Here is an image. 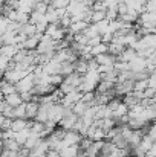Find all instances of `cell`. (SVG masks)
Masks as SVG:
<instances>
[{
    "instance_id": "1",
    "label": "cell",
    "mask_w": 156,
    "mask_h": 157,
    "mask_svg": "<svg viewBox=\"0 0 156 157\" xmlns=\"http://www.w3.org/2000/svg\"><path fill=\"white\" fill-rule=\"evenodd\" d=\"M113 92H115V96H116V98H124V96H127L129 93L135 92V81H133V79L119 81V82L115 84Z\"/></svg>"
},
{
    "instance_id": "2",
    "label": "cell",
    "mask_w": 156,
    "mask_h": 157,
    "mask_svg": "<svg viewBox=\"0 0 156 157\" xmlns=\"http://www.w3.org/2000/svg\"><path fill=\"white\" fill-rule=\"evenodd\" d=\"M35 84H37V76H35L34 73H29V75L25 76L20 82H17L15 87H17V92H18V93H28V92H32V90H34Z\"/></svg>"
},
{
    "instance_id": "3",
    "label": "cell",
    "mask_w": 156,
    "mask_h": 157,
    "mask_svg": "<svg viewBox=\"0 0 156 157\" xmlns=\"http://www.w3.org/2000/svg\"><path fill=\"white\" fill-rule=\"evenodd\" d=\"M45 34H46V35H49L54 41L60 43V41H63V40L66 38V35H67V29L61 28V26L57 23V25H49Z\"/></svg>"
},
{
    "instance_id": "4",
    "label": "cell",
    "mask_w": 156,
    "mask_h": 157,
    "mask_svg": "<svg viewBox=\"0 0 156 157\" xmlns=\"http://www.w3.org/2000/svg\"><path fill=\"white\" fill-rule=\"evenodd\" d=\"M84 136H81L77 130H69V131H66V134H64V139H63V144H64V148H67V147H75V145H80V142H81V139H83Z\"/></svg>"
},
{
    "instance_id": "5",
    "label": "cell",
    "mask_w": 156,
    "mask_h": 157,
    "mask_svg": "<svg viewBox=\"0 0 156 157\" xmlns=\"http://www.w3.org/2000/svg\"><path fill=\"white\" fill-rule=\"evenodd\" d=\"M83 95H84L83 92H80V90H74V92H70V93H67V95L63 96L61 104L64 105V107H67V108H72L77 102H80V101L83 99Z\"/></svg>"
},
{
    "instance_id": "6",
    "label": "cell",
    "mask_w": 156,
    "mask_h": 157,
    "mask_svg": "<svg viewBox=\"0 0 156 157\" xmlns=\"http://www.w3.org/2000/svg\"><path fill=\"white\" fill-rule=\"evenodd\" d=\"M29 72H25V70H18V69H14V70H8L6 73H3V79L5 81H9L12 84H17L20 82L25 76H28Z\"/></svg>"
},
{
    "instance_id": "7",
    "label": "cell",
    "mask_w": 156,
    "mask_h": 157,
    "mask_svg": "<svg viewBox=\"0 0 156 157\" xmlns=\"http://www.w3.org/2000/svg\"><path fill=\"white\" fill-rule=\"evenodd\" d=\"M78 121H80V117L72 111V113L66 114V116L61 119V122L58 124V127L63 128V130H66V131H69V130H75V125L78 124Z\"/></svg>"
},
{
    "instance_id": "8",
    "label": "cell",
    "mask_w": 156,
    "mask_h": 157,
    "mask_svg": "<svg viewBox=\"0 0 156 157\" xmlns=\"http://www.w3.org/2000/svg\"><path fill=\"white\" fill-rule=\"evenodd\" d=\"M86 137H89V139H90V140H94V142H103L104 139L107 137V133H106L104 130H101L100 127L92 125Z\"/></svg>"
},
{
    "instance_id": "9",
    "label": "cell",
    "mask_w": 156,
    "mask_h": 157,
    "mask_svg": "<svg viewBox=\"0 0 156 157\" xmlns=\"http://www.w3.org/2000/svg\"><path fill=\"white\" fill-rule=\"evenodd\" d=\"M95 61L100 66H109V67H115V64L118 63V56L112 55V53H101L98 56H95Z\"/></svg>"
},
{
    "instance_id": "10",
    "label": "cell",
    "mask_w": 156,
    "mask_h": 157,
    "mask_svg": "<svg viewBox=\"0 0 156 157\" xmlns=\"http://www.w3.org/2000/svg\"><path fill=\"white\" fill-rule=\"evenodd\" d=\"M129 66H130V70L135 72V73L146 72L147 70V59L146 58H141V56H136L135 59H132L129 63Z\"/></svg>"
},
{
    "instance_id": "11",
    "label": "cell",
    "mask_w": 156,
    "mask_h": 157,
    "mask_svg": "<svg viewBox=\"0 0 156 157\" xmlns=\"http://www.w3.org/2000/svg\"><path fill=\"white\" fill-rule=\"evenodd\" d=\"M38 110H40V102L38 101L26 102V117H28V121H35V117L38 114Z\"/></svg>"
},
{
    "instance_id": "12",
    "label": "cell",
    "mask_w": 156,
    "mask_h": 157,
    "mask_svg": "<svg viewBox=\"0 0 156 157\" xmlns=\"http://www.w3.org/2000/svg\"><path fill=\"white\" fill-rule=\"evenodd\" d=\"M103 145H104V140L103 142H94L86 151L84 154L86 157H100L101 156V150H103Z\"/></svg>"
},
{
    "instance_id": "13",
    "label": "cell",
    "mask_w": 156,
    "mask_h": 157,
    "mask_svg": "<svg viewBox=\"0 0 156 157\" xmlns=\"http://www.w3.org/2000/svg\"><path fill=\"white\" fill-rule=\"evenodd\" d=\"M74 66H75V72L80 73L81 76H84V75L89 72V61H86V59H83V58H78V59L74 63Z\"/></svg>"
},
{
    "instance_id": "14",
    "label": "cell",
    "mask_w": 156,
    "mask_h": 157,
    "mask_svg": "<svg viewBox=\"0 0 156 157\" xmlns=\"http://www.w3.org/2000/svg\"><path fill=\"white\" fill-rule=\"evenodd\" d=\"M29 128V121L28 119H14L12 121V125H11V130L14 133H20L23 130Z\"/></svg>"
},
{
    "instance_id": "15",
    "label": "cell",
    "mask_w": 156,
    "mask_h": 157,
    "mask_svg": "<svg viewBox=\"0 0 156 157\" xmlns=\"http://www.w3.org/2000/svg\"><path fill=\"white\" fill-rule=\"evenodd\" d=\"M23 147H20L15 139H11V140H2V150L3 151H12V153H18Z\"/></svg>"
},
{
    "instance_id": "16",
    "label": "cell",
    "mask_w": 156,
    "mask_h": 157,
    "mask_svg": "<svg viewBox=\"0 0 156 157\" xmlns=\"http://www.w3.org/2000/svg\"><path fill=\"white\" fill-rule=\"evenodd\" d=\"M136 56H138V52H136L135 49H132V48H126V51L118 56V61H121V63H130V61L135 59Z\"/></svg>"
},
{
    "instance_id": "17",
    "label": "cell",
    "mask_w": 156,
    "mask_h": 157,
    "mask_svg": "<svg viewBox=\"0 0 156 157\" xmlns=\"http://www.w3.org/2000/svg\"><path fill=\"white\" fill-rule=\"evenodd\" d=\"M89 108H90V105L87 104V102H84V101L81 99L80 102H77V104L72 107V111H74V113H75L78 117H83V116L87 113V110H89Z\"/></svg>"
},
{
    "instance_id": "18",
    "label": "cell",
    "mask_w": 156,
    "mask_h": 157,
    "mask_svg": "<svg viewBox=\"0 0 156 157\" xmlns=\"http://www.w3.org/2000/svg\"><path fill=\"white\" fill-rule=\"evenodd\" d=\"M0 92H2V96L5 98V96H9V95H12V93H15L17 92V87H15V84H12V82H9V81H2V87H0Z\"/></svg>"
},
{
    "instance_id": "19",
    "label": "cell",
    "mask_w": 156,
    "mask_h": 157,
    "mask_svg": "<svg viewBox=\"0 0 156 157\" xmlns=\"http://www.w3.org/2000/svg\"><path fill=\"white\" fill-rule=\"evenodd\" d=\"M113 89H115V82L101 79V82H100L98 87H97V93H100V95H103V93H110V92H113Z\"/></svg>"
},
{
    "instance_id": "20",
    "label": "cell",
    "mask_w": 156,
    "mask_h": 157,
    "mask_svg": "<svg viewBox=\"0 0 156 157\" xmlns=\"http://www.w3.org/2000/svg\"><path fill=\"white\" fill-rule=\"evenodd\" d=\"M3 99L11 105V107H14V108L23 104V98H22V95H20L18 92H15V93H12V95H9V96H5Z\"/></svg>"
},
{
    "instance_id": "21",
    "label": "cell",
    "mask_w": 156,
    "mask_h": 157,
    "mask_svg": "<svg viewBox=\"0 0 156 157\" xmlns=\"http://www.w3.org/2000/svg\"><path fill=\"white\" fill-rule=\"evenodd\" d=\"M122 101L126 102V105L129 107V108H133V107H136V105L141 104V98H138L136 95H135V92H132V93H129L127 96H124L122 98Z\"/></svg>"
},
{
    "instance_id": "22",
    "label": "cell",
    "mask_w": 156,
    "mask_h": 157,
    "mask_svg": "<svg viewBox=\"0 0 156 157\" xmlns=\"http://www.w3.org/2000/svg\"><path fill=\"white\" fill-rule=\"evenodd\" d=\"M15 37H17V34L15 32H11V31L2 34V37H0L2 46H8V44H14L15 46Z\"/></svg>"
},
{
    "instance_id": "23",
    "label": "cell",
    "mask_w": 156,
    "mask_h": 157,
    "mask_svg": "<svg viewBox=\"0 0 156 157\" xmlns=\"http://www.w3.org/2000/svg\"><path fill=\"white\" fill-rule=\"evenodd\" d=\"M72 73H75V66H74V63L66 61V63H61V64H60V75H63V76L66 78V76H69V75H72Z\"/></svg>"
},
{
    "instance_id": "24",
    "label": "cell",
    "mask_w": 156,
    "mask_h": 157,
    "mask_svg": "<svg viewBox=\"0 0 156 157\" xmlns=\"http://www.w3.org/2000/svg\"><path fill=\"white\" fill-rule=\"evenodd\" d=\"M0 113H2V116H6L9 119H15V116H14V107H11L5 99L0 104Z\"/></svg>"
},
{
    "instance_id": "25",
    "label": "cell",
    "mask_w": 156,
    "mask_h": 157,
    "mask_svg": "<svg viewBox=\"0 0 156 157\" xmlns=\"http://www.w3.org/2000/svg\"><path fill=\"white\" fill-rule=\"evenodd\" d=\"M81 153L80 150V145H75V147H67L64 150L60 151V157H77Z\"/></svg>"
},
{
    "instance_id": "26",
    "label": "cell",
    "mask_w": 156,
    "mask_h": 157,
    "mask_svg": "<svg viewBox=\"0 0 156 157\" xmlns=\"http://www.w3.org/2000/svg\"><path fill=\"white\" fill-rule=\"evenodd\" d=\"M18 51H20V49H18L17 46H14V44H8V46H2L0 55H5V56H8V58H14Z\"/></svg>"
},
{
    "instance_id": "27",
    "label": "cell",
    "mask_w": 156,
    "mask_h": 157,
    "mask_svg": "<svg viewBox=\"0 0 156 157\" xmlns=\"http://www.w3.org/2000/svg\"><path fill=\"white\" fill-rule=\"evenodd\" d=\"M29 136H31V130H29V128H26V130H23V131H20V133H15V142H17L20 147H25V144H26V140L29 139Z\"/></svg>"
},
{
    "instance_id": "28",
    "label": "cell",
    "mask_w": 156,
    "mask_h": 157,
    "mask_svg": "<svg viewBox=\"0 0 156 157\" xmlns=\"http://www.w3.org/2000/svg\"><path fill=\"white\" fill-rule=\"evenodd\" d=\"M124 51H126V46L121 44V43L112 41V43L109 44V53H112V55H115V56H119Z\"/></svg>"
},
{
    "instance_id": "29",
    "label": "cell",
    "mask_w": 156,
    "mask_h": 157,
    "mask_svg": "<svg viewBox=\"0 0 156 157\" xmlns=\"http://www.w3.org/2000/svg\"><path fill=\"white\" fill-rule=\"evenodd\" d=\"M20 32H22V34H25L26 37H34V35H37V34H38L37 26H35V25H32V23H26V25H23Z\"/></svg>"
},
{
    "instance_id": "30",
    "label": "cell",
    "mask_w": 156,
    "mask_h": 157,
    "mask_svg": "<svg viewBox=\"0 0 156 157\" xmlns=\"http://www.w3.org/2000/svg\"><path fill=\"white\" fill-rule=\"evenodd\" d=\"M153 145H155V142H153L149 136H144V137H142V140H141V144H139L138 147H139L142 151H146V153L149 154V153H150V150L153 148Z\"/></svg>"
},
{
    "instance_id": "31",
    "label": "cell",
    "mask_w": 156,
    "mask_h": 157,
    "mask_svg": "<svg viewBox=\"0 0 156 157\" xmlns=\"http://www.w3.org/2000/svg\"><path fill=\"white\" fill-rule=\"evenodd\" d=\"M95 26H97V29H98V32H100V35H104V34H107V32H110V21L106 18L103 21H100V23H94Z\"/></svg>"
},
{
    "instance_id": "32",
    "label": "cell",
    "mask_w": 156,
    "mask_h": 157,
    "mask_svg": "<svg viewBox=\"0 0 156 157\" xmlns=\"http://www.w3.org/2000/svg\"><path fill=\"white\" fill-rule=\"evenodd\" d=\"M12 64V58H8L5 55H0V67H2V73H6L11 69Z\"/></svg>"
},
{
    "instance_id": "33",
    "label": "cell",
    "mask_w": 156,
    "mask_h": 157,
    "mask_svg": "<svg viewBox=\"0 0 156 157\" xmlns=\"http://www.w3.org/2000/svg\"><path fill=\"white\" fill-rule=\"evenodd\" d=\"M101 53H109V44H107V43H101V44L92 48V55H94V58L98 56V55H101Z\"/></svg>"
},
{
    "instance_id": "34",
    "label": "cell",
    "mask_w": 156,
    "mask_h": 157,
    "mask_svg": "<svg viewBox=\"0 0 156 157\" xmlns=\"http://www.w3.org/2000/svg\"><path fill=\"white\" fill-rule=\"evenodd\" d=\"M14 116H15V119H28L26 117V102L14 108Z\"/></svg>"
},
{
    "instance_id": "35",
    "label": "cell",
    "mask_w": 156,
    "mask_h": 157,
    "mask_svg": "<svg viewBox=\"0 0 156 157\" xmlns=\"http://www.w3.org/2000/svg\"><path fill=\"white\" fill-rule=\"evenodd\" d=\"M84 34L87 35L89 40H92V38H95V37H100V32H98V29H97V26H95L94 23L89 25V28L84 31Z\"/></svg>"
},
{
    "instance_id": "36",
    "label": "cell",
    "mask_w": 156,
    "mask_h": 157,
    "mask_svg": "<svg viewBox=\"0 0 156 157\" xmlns=\"http://www.w3.org/2000/svg\"><path fill=\"white\" fill-rule=\"evenodd\" d=\"M106 18H107L106 11H94V14H92V23H100Z\"/></svg>"
},
{
    "instance_id": "37",
    "label": "cell",
    "mask_w": 156,
    "mask_h": 157,
    "mask_svg": "<svg viewBox=\"0 0 156 157\" xmlns=\"http://www.w3.org/2000/svg\"><path fill=\"white\" fill-rule=\"evenodd\" d=\"M70 0H52L51 6L55 8V9H67Z\"/></svg>"
},
{
    "instance_id": "38",
    "label": "cell",
    "mask_w": 156,
    "mask_h": 157,
    "mask_svg": "<svg viewBox=\"0 0 156 157\" xmlns=\"http://www.w3.org/2000/svg\"><path fill=\"white\" fill-rule=\"evenodd\" d=\"M9 25H11V20H9L8 17L2 15V17H0V32H2V34L8 32V29H9Z\"/></svg>"
},
{
    "instance_id": "39",
    "label": "cell",
    "mask_w": 156,
    "mask_h": 157,
    "mask_svg": "<svg viewBox=\"0 0 156 157\" xmlns=\"http://www.w3.org/2000/svg\"><path fill=\"white\" fill-rule=\"evenodd\" d=\"M12 121H14V119H9V117H6V116H2V117H0V125H2V131L11 130Z\"/></svg>"
},
{
    "instance_id": "40",
    "label": "cell",
    "mask_w": 156,
    "mask_h": 157,
    "mask_svg": "<svg viewBox=\"0 0 156 157\" xmlns=\"http://www.w3.org/2000/svg\"><path fill=\"white\" fill-rule=\"evenodd\" d=\"M146 136H149L153 142H156V124L155 122H152V124L147 127V130H146Z\"/></svg>"
},
{
    "instance_id": "41",
    "label": "cell",
    "mask_w": 156,
    "mask_h": 157,
    "mask_svg": "<svg viewBox=\"0 0 156 157\" xmlns=\"http://www.w3.org/2000/svg\"><path fill=\"white\" fill-rule=\"evenodd\" d=\"M115 70H116L118 73H124V72L130 70V66H129V63H121V61H118V63L115 64Z\"/></svg>"
},
{
    "instance_id": "42",
    "label": "cell",
    "mask_w": 156,
    "mask_h": 157,
    "mask_svg": "<svg viewBox=\"0 0 156 157\" xmlns=\"http://www.w3.org/2000/svg\"><path fill=\"white\" fill-rule=\"evenodd\" d=\"M146 12H156V0H147L144 3Z\"/></svg>"
},
{
    "instance_id": "43",
    "label": "cell",
    "mask_w": 156,
    "mask_h": 157,
    "mask_svg": "<svg viewBox=\"0 0 156 157\" xmlns=\"http://www.w3.org/2000/svg\"><path fill=\"white\" fill-rule=\"evenodd\" d=\"M118 11H119V17H122V15H126L130 9H129V5H127L126 2H122V3H118Z\"/></svg>"
},
{
    "instance_id": "44",
    "label": "cell",
    "mask_w": 156,
    "mask_h": 157,
    "mask_svg": "<svg viewBox=\"0 0 156 157\" xmlns=\"http://www.w3.org/2000/svg\"><path fill=\"white\" fill-rule=\"evenodd\" d=\"M149 89L156 90V73H152V75L149 76Z\"/></svg>"
},
{
    "instance_id": "45",
    "label": "cell",
    "mask_w": 156,
    "mask_h": 157,
    "mask_svg": "<svg viewBox=\"0 0 156 157\" xmlns=\"http://www.w3.org/2000/svg\"><path fill=\"white\" fill-rule=\"evenodd\" d=\"M77 157H86V154H84V153H80V154H78Z\"/></svg>"
}]
</instances>
